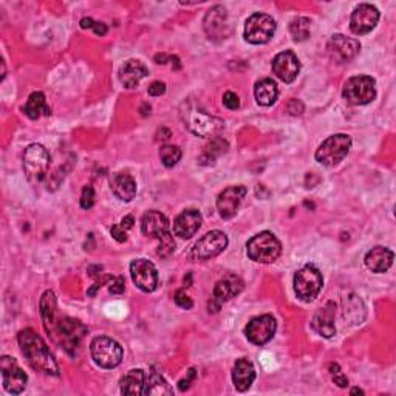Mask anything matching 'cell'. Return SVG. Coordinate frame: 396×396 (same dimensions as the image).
<instances>
[{"mask_svg": "<svg viewBox=\"0 0 396 396\" xmlns=\"http://www.w3.org/2000/svg\"><path fill=\"white\" fill-rule=\"evenodd\" d=\"M169 59H171V56H167V55H164V53H161V55L155 56V62L157 64H167V60Z\"/></svg>", "mask_w": 396, "mask_h": 396, "instance_id": "cell-49", "label": "cell"}, {"mask_svg": "<svg viewBox=\"0 0 396 396\" xmlns=\"http://www.w3.org/2000/svg\"><path fill=\"white\" fill-rule=\"evenodd\" d=\"M93 25H95V20H93L92 17H84L83 20H80V28H93Z\"/></svg>", "mask_w": 396, "mask_h": 396, "instance_id": "cell-48", "label": "cell"}, {"mask_svg": "<svg viewBox=\"0 0 396 396\" xmlns=\"http://www.w3.org/2000/svg\"><path fill=\"white\" fill-rule=\"evenodd\" d=\"M273 71L285 84H291L300 71V62L293 51H282L273 60Z\"/></svg>", "mask_w": 396, "mask_h": 396, "instance_id": "cell-20", "label": "cell"}, {"mask_svg": "<svg viewBox=\"0 0 396 396\" xmlns=\"http://www.w3.org/2000/svg\"><path fill=\"white\" fill-rule=\"evenodd\" d=\"M333 381H334V384H338L339 387H347L348 386V379L344 377V375H342L341 372L339 373H334L333 375Z\"/></svg>", "mask_w": 396, "mask_h": 396, "instance_id": "cell-45", "label": "cell"}, {"mask_svg": "<svg viewBox=\"0 0 396 396\" xmlns=\"http://www.w3.org/2000/svg\"><path fill=\"white\" fill-rule=\"evenodd\" d=\"M133 221H135V220H133L132 216H127V217H124L123 220H121V226H123L126 231H129L130 227H133Z\"/></svg>", "mask_w": 396, "mask_h": 396, "instance_id": "cell-47", "label": "cell"}, {"mask_svg": "<svg viewBox=\"0 0 396 396\" xmlns=\"http://www.w3.org/2000/svg\"><path fill=\"white\" fill-rule=\"evenodd\" d=\"M196 368H189V372H187V375H186V378H183L181 379L180 382H178V388L181 392H186L187 388L191 387V384L193 382V379H196Z\"/></svg>", "mask_w": 396, "mask_h": 396, "instance_id": "cell-41", "label": "cell"}, {"mask_svg": "<svg viewBox=\"0 0 396 396\" xmlns=\"http://www.w3.org/2000/svg\"><path fill=\"white\" fill-rule=\"evenodd\" d=\"M246 252L248 257L257 264H273L280 256L282 245L273 232L264 231L248 241Z\"/></svg>", "mask_w": 396, "mask_h": 396, "instance_id": "cell-2", "label": "cell"}, {"mask_svg": "<svg viewBox=\"0 0 396 396\" xmlns=\"http://www.w3.org/2000/svg\"><path fill=\"white\" fill-rule=\"evenodd\" d=\"M173 390L172 387L167 384V381L161 377L158 372H150L149 377L146 378L144 382V395H157V396H163V395H172Z\"/></svg>", "mask_w": 396, "mask_h": 396, "instance_id": "cell-32", "label": "cell"}, {"mask_svg": "<svg viewBox=\"0 0 396 396\" xmlns=\"http://www.w3.org/2000/svg\"><path fill=\"white\" fill-rule=\"evenodd\" d=\"M227 150V143L221 138H212L209 144L205 147L203 155L200 157V164H212L220 155Z\"/></svg>", "mask_w": 396, "mask_h": 396, "instance_id": "cell-33", "label": "cell"}, {"mask_svg": "<svg viewBox=\"0 0 396 396\" xmlns=\"http://www.w3.org/2000/svg\"><path fill=\"white\" fill-rule=\"evenodd\" d=\"M0 372H2V382L6 392L11 395H19L25 390L28 377L19 367L16 359L2 356V359H0Z\"/></svg>", "mask_w": 396, "mask_h": 396, "instance_id": "cell-13", "label": "cell"}, {"mask_svg": "<svg viewBox=\"0 0 396 396\" xmlns=\"http://www.w3.org/2000/svg\"><path fill=\"white\" fill-rule=\"evenodd\" d=\"M158 241H160L158 256L163 257V259L171 257L172 254H173V251H175V240H173L172 234H169V236H166V237H163Z\"/></svg>", "mask_w": 396, "mask_h": 396, "instance_id": "cell-36", "label": "cell"}, {"mask_svg": "<svg viewBox=\"0 0 396 396\" xmlns=\"http://www.w3.org/2000/svg\"><path fill=\"white\" fill-rule=\"evenodd\" d=\"M277 322L270 314H264V316L254 318L245 328V334L250 342L254 345H265L270 342L276 333Z\"/></svg>", "mask_w": 396, "mask_h": 396, "instance_id": "cell-14", "label": "cell"}, {"mask_svg": "<svg viewBox=\"0 0 396 396\" xmlns=\"http://www.w3.org/2000/svg\"><path fill=\"white\" fill-rule=\"evenodd\" d=\"M201 223L203 218L197 209H186L173 221V232L181 239H191L198 232Z\"/></svg>", "mask_w": 396, "mask_h": 396, "instance_id": "cell-22", "label": "cell"}, {"mask_svg": "<svg viewBox=\"0 0 396 396\" xmlns=\"http://www.w3.org/2000/svg\"><path fill=\"white\" fill-rule=\"evenodd\" d=\"M288 112L294 117L302 115V113H304V104H302L299 99H291L290 104H288Z\"/></svg>", "mask_w": 396, "mask_h": 396, "instance_id": "cell-44", "label": "cell"}, {"mask_svg": "<svg viewBox=\"0 0 396 396\" xmlns=\"http://www.w3.org/2000/svg\"><path fill=\"white\" fill-rule=\"evenodd\" d=\"M246 196L245 186H230L217 198V209L221 218L230 220L236 216L239 207Z\"/></svg>", "mask_w": 396, "mask_h": 396, "instance_id": "cell-18", "label": "cell"}, {"mask_svg": "<svg viewBox=\"0 0 396 396\" xmlns=\"http://www.w3.org/2000/svg\"><path fill=\"white\" fill-rule=\"evenodd\" d=\"M256 379V370H254L252 362L245 358L237 359L236 365L232 368V382L239 392H246L252 386Z\"/></svg>", "mask_w": 396, "mask_h": 396, "instance_id": "cell-26", "label": "cell"}, {"mask_svg": "<svg viewBox=\"0 0 396 396\" xmlns=\"http://www.w3.org/2000/svg\"><path fill=\"white\" fill-rule=\"evenodd\" d=\"M17 341L25 359L35 370L50 375V377H59V365L56 359L53 358L50 348L46 347L44 339L35 330L25 328L17 334Z\"/></svg>", "mask_w": 396, "mask_h": 396, "instance_id": "cell-1", "label": "cell"}, {"mask_svg": "<svg viewBox=\"0 0 396 396\" xmlns=\"http://www.w3.org/2000/svg\"><path fill=\"white\" fill-rule=\"evenodd\" d=\"M40 316L44 320V327L49 334L53 333V328L56 325V298L53 291H45L42 299H40Z\"/></svg>", "mask_w": 396, "mask_h": 396, "instance_id": "cell-30", "label": "cell"}, {"mask_svg": "<svg viewBox=\"0 0 396 396\" xmlns=\"http://www.w3.org/2000/svg\"><path fill=\"white\" fill-rule=\"evenodd\" d=\"M55 332H58V334L60 336V342H62L65 350L73 354V352L76 350L80 338L87 333V328L80 324L79 320L64 318L62 320L56 322L55 328H53V333Z\"/></svg>", "mask_w": 396, "mask_h": 396, "instance_id": "cell-17", "label": "cell"}, {"mask_svg": "<svg viewBox=\"0 0 396 396\" xmlns=\"http://www.w3.org/2000/svg\"><path fill=\"white\" fill-rule=\"evenodd\" d=\"M161 163L166 167H173L181 160V150L178 146H163L160 150Z\"/></svg>", "mask_w": 396, "mask_h": 396, "instance_id": "cell-35", "label": "cell"}, {"mask_svg": "<svg viewBox=\"0 0 396 396\" xmlns=\"http://www.w3.org/2000/svg\"><path fill=\"white\" fill-rule=\"evenodd\" d=\"M144 382H146V375L143 370H139V368L130 370L123 379H121V393L127 396L144 395Z\"/></svg>", "mask_w": 396, "mask_h": 396, "instance_id": "cell-29", "label": "cell"}, {"mask_svg": "<svg viewBox=\"0 0 396 396\" xmlns=\"http://www.w3.org/2000/svg\"><path fill=\"white\" fill-rule=\"evenodd\" d=\"M141 231L146 237L161 240L171 234V223L164 214L158 211H149L141 220Z\"/></svg>", "mask_w": 396, "mask_h": 396, "instance_id": "cell-21", "label": "cell"}, {"mask_svg": "<svg viewBox=\"0 0 396 396\" xmlns=\"http://www.w3.org/2000/svg\"><path fill=\"white\" fill-rule=\"evenodd\" d=\"M183 121L187 129L200 138H217L225 126L220 118L198 109H186L183 112Z\"/></svg>", "mask_w": 396, "mask_h": 396, "instance_id": "cell-3", "label": "cell"}, {"mask_svg": "<svg viewBox=\"0 0 396 396\" xmlns=\"http://www.w3.org/2000/svg\"><path fill=\"white\" fill-rule=\"evenodd\" d=\"M166 93V84L161 80H155L149 85V95L150 96H161Z\"/></svg>", "mask_w": 396, "mask_h": 396, "instance_id": "cell-43", "label": "cell"}, {"mask_svg": "<svg viewBox=\"0 0 396 396\" xmlns=\"http://www.w3.org/2000/svg\"><path fill=\"white\" fill-rule=\"evenodd\" d=\"M334 316H336V305L334 302H327L325 307L314 314L311 325L320 336L333 338L336 334V327H334Z\"/></svg>", "mask_w": 396, "mask_h": 396, "instance_id": "cell-23", "label": "cell"}, {"mask_svg": "<svg viewBox=\"0 0 396 396\" xmlns=\"http://www.w3.org/2000/svg\"><path fill=\"white\" fill-rule=\"evenodd\" d=\"M342 96L353 105H364L377 98V83L370 76H353L344 84Z\"/></svg>", "mask_w": 396, "mask_h": 396, "instance_id": "cell-8", "label": "cell"}, {"mask_svg": "<svg viewBox=\"0 0 396 396\" xmlns=\"http://www.w3.org/2000/svg\"><path fill=\"white\" fill-rule=\"evenodd\" d=\"M243 280L236 276V274H226L223 279L216 284L209 304H207V310H209V313H218L221 305L243 291Z\"/></svg>", "mask_w": 396, "mask_h": 396, "instance_id": "cell-10", "label": "cell"}, {"mask_svg": "<svg viewBox=\"0 0 396 396\" xmlns=\"http://www.w3.org/2000/svg\"><path fill=\"white\" fill-rule=\"evenodd\" d=\"M341 372V368L338 364H330V373L334 375V373H339Z\"/></svg>", "mask_w": 396, "mask_h": 396, "instance_id": "cell-50", "label": "cell"}, {"mask_svg": "<svg viewBox=\"0 0 396 396\" xmlns=\"http://www.w3.org/2000/svg\"><path fill=\"white\" fill-rule=\"evenodd\" d=\"M130 274L132 280L135 285L144 293L155 291L158 285V273L155 265L146 259H137L132 261L130 265Z\"/></svg>", "mask_w": 396, "mask_h": 396, "instance_id": "cell-15", "label": "cell"}, {"mask_svg": "<svg viewBox=\"0 0 396 396\" xmlns=\"http://www.w3.org/2000/svg\"><path fill=\"white\" fill-rule=\"evenodd\" d=\"M25 110V115L28 117L30 119H37L40 115H45V117H50V107L46 105V101H45V95L42 92H35L31 93L28 96V101H26V104L24 107Z\"/></svg>", "mask_w": 396, "mask_h": 396, "instance_id": "cell-31", "label": "cell"}, {"mask_svg": "<svg viewBox=\"0 0 396 396\" xmlns=\"http://www.w3.org/2000/svg\"><path fill=\"white\" fill-rule=\"evenodd\" d=\"M395 254L384 246H377L367 252L365 265L373 273H386L392 266Z\"/></svg>", "mask_w": 396, "mask_h": 396, "instance_id": "cell-27", "label": "cell"}, {"mask_svg": "<svg viewBox=\"0 0 396 396\" xmlns=\"http://www.w3.org/2000/svg\"><path fill=\"white\" fill-rule=\"evenodd\" d=\"M110 232H112V237L115 239L117 241H119V243H124V241L127 240V231L121 225L112 226Z\"/></svg>", "mask_w": 396, "mask_h": 396, "instance_id": "cell-42", "label": "cell"}, {"mask_svg": "<svg viewBox=\"0 0 396 396\" xmlns=\"http://www.w3.org/2000/svg\"><path fill=\"white\" fill-rule=\"evenodd\" d=\"M223 105L230 110H237L240 107V99L234 92H226L223 95Z\"/></svg>", "mask_w": 396, "mask_h": 396, "instance_id": "cell-39", "label": "cell"}, {"mask_svg": "<svg viewBox=\"0 0 396 396\" xmlns=\"http://www.w3.org/2000/svg\"><path fill=\"white\" fill-rule=\"evenodd\" d=\"M92 358L99 367L115 368L123 361V347L109 336H98L92 341Z\"/></svg>", "mask_w": 396, "mask_h": 396, "instance_id": "cell-7", "label": "cell"}, {"mask_svg": "<svg viewBox=\"0 0 396 396\" xmlns=\"http://www.w3.org/2000/svg\"><path fill=\"white\" fill-rule=\"evenodd\" d=\"M205 31L212 40H225L230 36V25H227V12L223 6H214L205 17Z\"/></svg>", "mask_w": 396, "mask_h": 396, "instance_id": "cell-19", "label": "cell"}, {"mask_svg": "<svg viewBox=\"0 0 396 396\" xmlns=\"http://www.w3.org/2000/svg\"><path fill=\"white\" fill-rule=\"evenodd\" d=\"M379 11L370 3H361L354 8L350 17V30L354 35H367L378 25Z\"/></svg>", "mask_w": 396, "mask_h": 396, "instance_id": "cell-16", "label": "cell"}, {"mask_svg": "<svg viewBox=\"0 0 396 396\" xmlns=\"http://www.w3.org/2000/svg\"><path fill=\"white\" fill-rule=\"evenodd\" d=\"M254 95H256L259 105L270 107L276 103L279 98V87L273 79L265 78L259 80L256 87H254Z\"/></svg>", "mask_w": 396, "mask_h": 396, "instance_id": "cell-28", "label": "cell"}, {"mask_svg": "<svg viewBox=\"0 0 396 396\" xmlns=\"http://www.w3.org/2000/svg\"><path fill=\"white\" fill-rule=\"evenodd\" d=\"M361 44L358 39L347 37L344 35H334L328 40L327 53L333 62L348 64L359 55Z\"/></svg>", "mask_w": 396, "mask_h": 396, "instance_id": "cell-12", "label": "cell"}, {"mask_svg": "<svg viewBox=\"0 0 396 396\" xmlns=\"http://www.w3.org/2000/svg\"><path fill=\"white\" fill-rule=\"evenodd\" d=\"M175 304L180 308H183V310H191V308L193 307L192 299L187 296V294L184 293V290H178L177 291V294H175Z\"/></svg>", "mask_w": 396, "mask_h": 396, "instance_id": "cell-38", "label": "cell"}, {"mask_svg": "<svg viewBox=\"0 0 396 396\" xmlns=\"http://www.w3.org/2000/svg\"><path fill=\"white\" fill-rule=\"evenodd\" d=\"M50 153L42 144H31L24 153V171L31 183H40L49 173Z\"/></svg>", "mask_w": 396, "mask_h": 396, "instance_id": "cell-5", "label": "cell"}, {"mask_svg": "<svg viewBox=\"0 0 396 396\" xmlns=\"http://www.w3.org/2000/svg\"><path fill=\"white\" fill-rule=\"evenodd\" d=\"M227 246V237L221 231H211L205 234L191 251V257L196 261H203L217 257L220 252H223Z\"/></svg>", "mask_w": 396, "mask_h": 396, "instance_id": "cell-11", "label": "cell"}, {"mask_svg": "<svg viewBox=\"0 0 396 396\" xmlns=\"http://www.w3.org/2000/svg\"><path fill=\"white\" fill-rule=\"evenodd\" d=\"M274 33H276V22H274V19L268 15L256 12V15H252L246 20L243 35L250 44L261 45L270 42Z\"/></svg>", "mask_w": 396, "mask_h": 396, "instance_id": "cell-9", "label": "cell"}, {"mask_svg": "<svg viewBox=\"0 0 396 396\" xmlns=\"http://www.w3.org/2000/svg\"><path fill=\"white\" fill-rule=\"evenodd\" d=\"M350 393H352V395H364V390H361V388L356 387V388H353V390H352Z\"/></svg>", "mask_w": 396, "mask_h": 396, "instance_id": "cell-51", "label": "cell"}, {"mask_svg": "<svg viewBox=\"0 0 396 396\" xmlns=\"http://www.w3.org/2000/svg\"><path fill=\"white\" fill-rule=\"evenodd\" d=\"M112 192L123 201H132L137 196V183L132 175L124 172L113 173L110 178Z\"/></svg>", "mask_w": 396, "mask_h": 396, "instance_id": "cell-25", "label": "cell"}, {"mask_svg": "<svg viewBox=\"0 0 396 396\" xmlns=\"http://www.w3.org/2000/svg\"><path fill=\"white\" fill-rule=\"evenodd\" d=\"M290 33L296 42H304L310 37V19L307 17H296L291 20Z\"/></svg>", "mask_w": 396, "mask_h": 396, "instance_id": "cell-34", "label": "cell"}, {"mask_svg": "<svg viewBox=\"0 0 396 396\" xmlns=\"http://www.w3.org/2000/svg\"><path fill=\"white\" fill-rule=\"evenodd\" d=\"M126 290V280L123 276L113 277L112 279V285L109 286V291L112 294H123Z\"/></svg>", "mask_w": 396, "mask_h": 396, "instance_id": "cell-40", "label": "cell"}, {"mask_svg": "<svg viewBox=\"0 0 396 396\" xmlns=\"http://www.w3.org/2000/svg\"><path fill=\"white\" fill-rule=\"evenodd\" d=\"M92 30L95 31V35H98V36H105L107 25L103 24V22H95V25H93Z\"/></svg>", "mask_w": 396, "mask_h": 396, "instance_id": "cell-46", "label": "cell"}, {"mask_svg": "<svg viewBox=\"0 0 396 396\" xmlns=\"http://www.w3.org/2000/svg\"><path fill=\"white\" fill-rule=\"evenodd\" d=\"M324 285L322 274L314 265H305L294 276V293L302 302H311L318 298V294Z\"/></svg>", "mask_w": 396, "mask_h": 396, "instance_id": "cell-4", "label": "cell"}, {"mask_svg": "<svg viewBox=\"0 0 396 396\" xmlns=\"http://www.w3.org/2000/svg\"><path fill=\"white\" fill-rule=\"evenodd\" d=\"M147 75H149L147 67L137 59L127 60L119 69V80L126 89H135L141 83V79H144Z\"/></svg>", "mask_w": 396, "mask_h": 396, "instance_id": "cell-24", "label": "cell"}, {"mask_svg": "<svg viewBox=\"0 0 396 396\" xmlns=\"http://www.w3.org/2000/svg\"><path fill=\"white\" fill-rule=\"evenodd\" d=\"M80 207L83 209H92L93 205H95V191H93L92 186H85L80 193Z\"/></svg>", "mask_w": 396, "mask_h": 396, "instance_id": "cell-37", "label": "cell"}, {"mask_svg": "<svg viewBox=\"0 0 396 396\" xmlns=\"http://www.w3.org/2000/svg\"><path fill=\"white\" fill-rule=\"evenodd\" d=\"M352 149V138L345 133H338L327 138L316 150V160L320 164L333 167L339 164Z\"/></svg>", "mask_w": 396, "mask_h": 396, "instance_id": "cell-6", "label": "cell"}]
</instances>
